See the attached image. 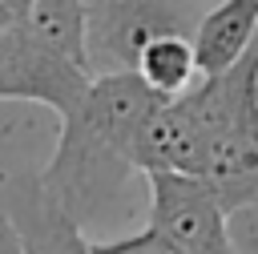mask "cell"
Listing matches in <instances>:
<instances>
[{"label":"cell","mask_w":258,"mask_h":254,"mask_svg":"<svg viewBox=\"0 0 258 254\" xmlns=\"http://www.w3.org/2000/svg\"><path fill=\"white\" fill-rule=\"evenodd\" d=\"M157 101L161 97L137 73H101L77 113L56 121L60 137L40 177L85 230L125 210L129 181L141 173L133 141Z\"/></svg>","instance_id":"cell-1"},{"label":"cell","mask_w":258,"mask_h":254,"mask_svg":"<svg viewBox=\"0 0 258 254\" xmlns=\"http://www.w3.org/2000/svg\"><path fill=\"white\" fill-rule=\"evenodd\" d=\"M181 101L206 137V181L230 210L258 202V36L234 65L202 73Z\"/></svg>","instance_id":"cell-2"},{"label":"cell","mask_w":258,"mask_h":254,"mask_svg":"<svg viewBox=\"0 0 258 254\" xmlns=\"http://www.w3.org/2000/svg\"><path fill=\"white\" fill-rule=\"evenodd\" d=\"M198 0H85L89 73H133L145 44L165 32L194 36L202 24Z\"/></svg>","instance_id":"cell-3"},{"label":"cell","mask_w":258,"mask_h":254,"mask_svg":"<svg viewBox=\"0 0 258 254\" xmlns=\"http://www.w3.org/2000/svg\"><path fill=\"white\" fill-rule=\"evenodd\" d=\"M89 85V65L36 32L24 16L0 32V101L44 105L56 113V121H64L69 113H77Z\"/></svg>","instance_id":"cell-4"},{"label":"cell","mask_w":258,"mask_h":254,"mask_svg":"<svg viewBox=\"0 0 258 254\" xmlns=\"http://www.w3.org/2000/svg\"><path fill=\"white\" fill-rule=\"evenodd\" d=\"M149 226L181 254H238L230 238V206L218 185L189 173H145Z\"/></svg>","instance_id":"cell-5"},{"label":"cell","mask_w":258,"mask_h":254,"mask_svg":"<svg viewBox=\"0 0 258 254\" xmlns=\"http://www.w3.org/2000/svg\"><path fill=\"white\" fill-rule=\"evenodd\" d=\"M0 206L16 222L24 254H93L85 226L60 206L40 173H16L0 189Z\"/></svg>","instance_id":"cell-6"},{"label":"cell","mask_w":258,"mask_h":254,"mask_svg":"<svg viewBox=\"0 0 258 254\" xmlns=\"http://www.w3.org/2000/svg\"><path fill=\"white\" fill-rule=\"evenodd\" d=\"M254 36H258V0H218L214 8H206L194 32L202 73H218L234 65Z\"/></svg>","instance_id":"cell-7"},{"label":"cell","mask_w":258,"mask_h":254,"mask_svg":"<svg viewBox=\"0 0 258 254\" xmlns=\"http://www.w3.org/2000/svg\"><path fill=\"white\" fill-rule=\"evenodd\" d=\"M157 97H181L189 85H198L202 77V60H198V44L185 32H165L153 36L133 69Z\"/></svg>","instance_id":"cell-8"},{"label":"cell","mask_w":258,"mask_h":254,"mask_svg":"<svg viewBox=\"0 0 258 254\" xmlns=\"http://www.w3.org/2000/svg\"><path fill=\"white\" fill-rule=\"evenodd\" d=\"M93 254H181L165 234H157L153 226L137 230V234H121V238H97Z\"/></svg>","instance_id":"cell-9"},{"label":"cell","mask_w":258,"mask_h":254,"mask_svg":"<svg viewBox=\"0 0 258 254\" xmlns=\"http://www.w3.org/2000/svg\"><path fill=\"white\" fill-rule=\"evenodd\" d=\"M230 238L238 254H258V202H242L230 210Z\"/></svg>","instance_id":"cell-10"},{"label":"cell","mask_w":258,"mask_h":254,"mask_svg":"<svg viewBox=\"0 0 258 254\" xmlns=\"http://www.w3.org/2000/svg\"><path fill=\"white\" fill-rule=\"evenodd\" d=\"M0 254H24L20 234H16V222L8 218V210H4V206H0Z\"/></svg>","instance_id":"cell-11"},{"label":"cell","mask_w":258,"mask_h":254,"mask_svg":"<svg viewBox=\"0 0 258 254\" xmlns=\"http://www.w3.org/2000/svg\"><path fill=\"white\" fill-rule=\"evenodd\" d=\"M24 4H28V0H0V32L24 16Z\"/></svg>","instance_id":"cell-12"}]
</instances>
